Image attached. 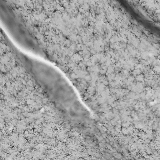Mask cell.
Returning a JSON list of instances; mask_svg holds the SVG:
<instances>
[{
  "mask_svg": "<svg viewBox=\"0 0 160 160\" xmlns=\"http://www.w3.org/2000/svg\"><path fill=\"white\" fill-rule=\"evenodd\" d=\"M32 79L49 94L58 107L72 108L78 99L70 82L61 74L56 72H32Z\"/></svg>",
  "mask_w": 160,
  "mask_h": 160,
  "instance_id": "6da1fadb",
  "label": "cell"
}]
</instances>
